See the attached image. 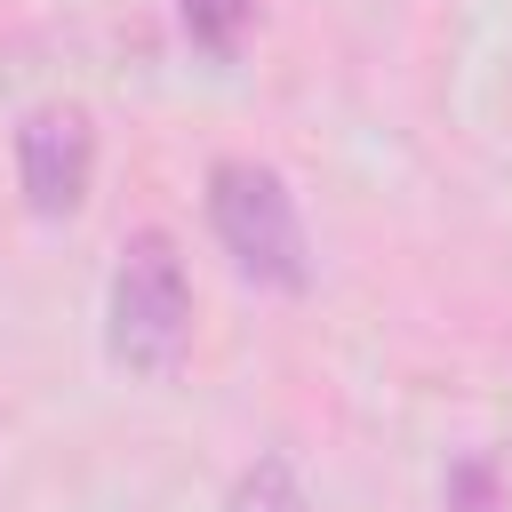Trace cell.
I'll return each mask as SVG.
<instances>
[{"instance_id": "277c9868", "label": "cell", "mask_w": 512, "mask_h": 512, "mask_svg": "<svg viewBox=\"0 0 512 512\" xmlns=\"http://www.w3.org/2000/svg\"><path fill=\"white\" fill-rule=\"evenodd\" d=\"M176 16H184V32L208 56H232L240 32H248V16H256V0H176Z\"/></svg>"}, {"instance_id": "5b68a950", "label": "cell", "mask_w": 512, "mask_h": 512, "mask_svg": "<svg viewBox=\"0 0 512 512\" xmlns=\"http://www.w3.org/2000/svg\"><path fill=\"white\" fill-rule=\"evenodd\" d=\"M232 512H304V496H296V480H288V464L280 456H264L248 480H240V496H232Z\"/></svg>"}, {"instance_id": "6da1fadb", "label": "cell", "mask_w": 512, "mask_h": 512, "mask_svg": "<svg viewBox=\"0 0 512 512\" xmlns=\"http://www.w3.org/2000/svg\"><path fill=\"white\" fill-rule=\"evenodd\" d=\"M104 344L128 376H168L192 344V280L168 232H128L104 288Z\"/></svg>"}, {"instance_id": "3957f363", "label": "cell", "mask_w": 512, "mask_h": 512, "mask_svg": "<svg viewBox=\"0 0 512 512\" xmlns=\"http://www.w3.org/2000/svg\"><path fill=\"white\" fill-rule=\"evenodd\" d=\"M88 176H96V128L80 104H32L16 120V184H24V208L32 216H72L88 200Z\"/></svg>"}, {"instance_id": "7a4b0ae2", "label": "cell", "mask_w": 512, "mask_h": 512, "mask_svg": "<svg viewBox=\"0 0 512 512\" xmlns=\"http://www.w3.org/2000/svg\"><path fill=\"white\" fill-rule=\"evenodd\" d=\"M208 232L224 240V256L240 264V280L296 296L312 280V248H304V216L280 168L264 160H216L208 168Z\"/></svg>"}]
</instances>
